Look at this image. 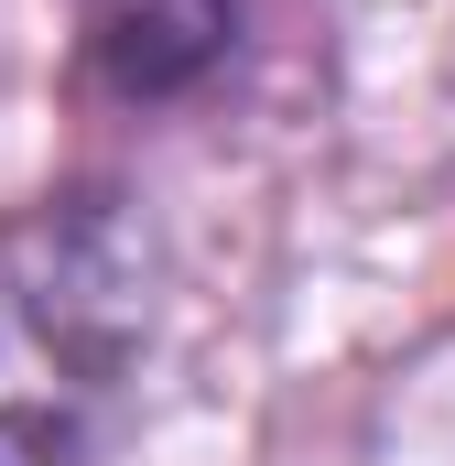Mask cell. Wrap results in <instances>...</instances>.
I'll return each instance as SVG.
<instances>
[{"label":"cell","instance_id":"6da1fadb","mask_svg":"<svg viewBox=\"0 0 455 466\" xmlns=\"http://www.w3.org/2000/svg\"><path fill=\"white\" fill-rule=\"evenodd\" d=\"M152 337V238L109 185L0 218V466H98Z\"/></svg>","mask_w":455,"mask_h":466},{"label":"cell","instance_id":"7a4b0ae2","mask_svg":"<svg viewBox=\"0 0 455 466\" xmlns=\"http://www.w3.org/2000/svg\"><path fill=\"white\" fill-rule=\"evenodd\" d=\"M228 44H238V0H76V55L130 109L207 87Z\"/></svg>","mask_w":455,"mask_h":466}]
</instances>
